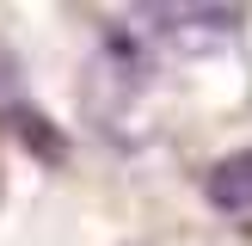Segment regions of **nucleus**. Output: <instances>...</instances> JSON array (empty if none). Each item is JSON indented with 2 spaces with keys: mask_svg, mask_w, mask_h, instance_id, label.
<instances>
[{
  "mask_svg": "<svg viewBox=\"0 0 252 246\" xmlns=\"http://www.w3.org/2000/svg\"><path fill=\"white\" fill-rule=\"evenodd\" d=\"M123 25H129L135 37L154 31L160 43H179L185 56H209L221 37L240 31V12H228V6H142V12H129Z\"/></svg>",
  "mask_w": 252,
  "mask_h": 246,
  "instance_id": "f257e3e1",
  "label": "nucleus"
},
{
  "mask_svg": "<svg viewBox=\"0 0 252 246\" xmlns=\"http://www.w3.org/2000/svg\"><path fill=\"white\" fill-rule=\"evenodd\" d=\"M203 197H209V209H221V215H252V148L216 160V166L203 172Z\"/></svg>",
  "mask_w": 252,
  "mask_h": 246,
  "instance_id": "f03ea898",
  "label": "nucleus"
}]
</instances>
